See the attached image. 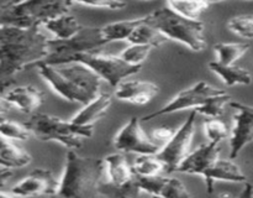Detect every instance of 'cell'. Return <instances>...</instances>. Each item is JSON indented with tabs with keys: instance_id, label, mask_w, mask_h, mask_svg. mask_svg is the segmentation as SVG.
<instances>
[{
	"instance_id": "obj_9",
	"label": "cell",
	"mask_w": 253,
	"mask_h": 198,
	"mask_svg": "<svg viewBox=\"0 0 253 198\" xmlns=\"http://www.w3.org/2000/svg\"><path fill=\"white\" fill-rule=\"evenodd\" d=\"M222 93H225V91L215 88V87L208 84L207 82L200 81L198 82L197 84H194L193 87H190V88L179 92L169 103L166 104V105L162 106L161 109H158L157 111H152V113L142 116L141 120H152V119L160 118V116L163 115H168V114L175 113V111L184 110V109H192V110H195V109L199 108L202 104H204L209 98L215 96H220V94Z\"/></svg>"
},
{
	"instance_id": "obj_2",
	"label": "cell",
	"mask_w": 253,
	"mask_h": 198,
	"mask_svg": "<svg viewBox=\"0 0 253 198\" xmlns=\"http://www.w3.org/2000/svg\"><path fill=\"white\" fill-rule=\"evenodd\" d=\"M103 180H105L103 158L83 157L74 150H69L56 196L61 198H94Z\"/></svg>"
},
{
	"instance_id": "obj_41",
	"label": "cell",
	"mask_w": 253,
	"mask_h": 198,
	"mask_svg": "<svg viewBox=\"0 0 253 198\" xmlns=\"http://www.w3.org/2000/svg\"><path fill=\"white\" fill-rule=\"evenodd\" d=\"M0 198H24V197H20V196L14 195L12 192L7 193V192H1V191H0Z\"/></svg>"
},
{
	"instance_id": "obj_13",
	"label": "cell",
	"mask_w": 253,
	"mask_h": 198,
	"mask_svg": "<svg viewBox=\"0 0 253 198\" xmlns=\"http://www.w3.org/2000/svg\"><path fill=\"white\" fill-rule=\"evenodd\" d=\"M59 180L54 177L51 170L35 168L30 175L12 187L14 195L24 198L39 197V196H56L58 192Z\"/></svg>"
},
{
	"instance_id": "obj_16",
	"label": "cell",
	"mask_w": 253,
	"mask_h": 198,
	"mask_svg": "<svg viewBox=\"0 0 253 198\" xmlns=\"http://www.w3.org/2000/svg\"><path fill=\"white\" fill-rule=\"evenodd\" d=\"M204 182L207 186L208 193L214 192V186L216 181H226V182H247V177L239 165L232 160H222L219 158L212 165V167L205 173Z\"/></svg>"
},
{
	"instance_id": "obj_36",
	"label": "cell",
	"mask_w": 253,
	"mask_h": 198,
	"mask_svg": "<svg viewBox=\"0 0 253 198\" xmlns=\"http://www.w3.org/2000/svg\"><path fill=\"white\" fill-rule=\"evenodd\" d=\"M72 6H86L95 7V9H106V10H121L126 6V2L119 1V0H100V1H71Z\"/></svg>"
},
{
	"instance_id": "obj_14",
	"label": "cell",
	"mask_w": 253,
	"mask_h": 198,
	"mask_svg": "<svg viewBox=\"0 0 253 198\" xmlns=\"http://www.w3.org/2000/svg\"><path fill=\"white\" fill-rule=\"evenodd\" d=\"M219 158V144H203L199 148H195L193 152L188 153L187 157H185L184 160L182 161V163L178 166L175 172L204 176Z\"/></svg>"
},
{
	"instance_id": "obj_42",
	"label": "cell",
	"mask_w": 253,
	"mask_h": 198,
	"mask_svg": "<svg viewBox=\"0 0 253 198\" xmlns=\"http://www.w3.org/2000/svg\"><path fill=\"white\" fill-rule=\"evenodd\" d=\"M150 198H165V197H162V196H151Z\"/></svg>"
},
{
	"instance_id": "obj_43",
	"label": "cell",
	"mask_w": 253,
	"mask_h": 198,
	"mask_svg": "<svg viewBox=\"0 0 253 198\" xmlns=\"http://www.w3.org/2000/svg\"><path fill=\"white\" fill-rule=\"evenodd\" d=\"M0 92H4V91H2V88H1V86H0Z\"/></svg>"
},
{
	"instance_id": "obj_17",
	"label": "cell",
	"mask_w": 253,
	"mask_h": 198,
	"mask_svg": "<svg viewBox=\"0 0 253 198\" xmlns=\"http://www.w3.org/2000/svg\"><path fill=\"white\" fill-rule=\"evenodd\" d=\"M5 98L22 113L34 114L43 104L44 94L34 86H21L7 92Z\"/></svg>"
},
{
	"instance_id": "obj_45",
	"label": "cell",
	"mask_w": 253,
	"mask_h": 198,
	"mask_svg": "<svg viewBox=\"0 0 253 198\" xmlns=\"http://www.w3.org/2000/svg\"><path fill=\"white\" fill-rule=\"evenodd\" d=\"M1 119H2V118H0V121H1Z\"/></svg>"
},
{
	"instance_id": "obj_3",
	"label": "cell",
	"mask_w": 253,
	"mask_h": 198,
	"mask_svg": "<svg viewBox=\"0 0 253 198\" xmlns=\"http://www.w3.org/2000/svg\"><path fill=\"white\" fill-rule=\"evenodd\" d=\"M71 1H7L0 5V26L34 29L43 26L49 20L69 14Z\"/></svg>"
},
{
	"instance_id": "obj_10",
	"label": "cell",
	"mask_w": 253,
	"mask_h": 198,
	"mask_svg": "<svg viewBox=\"0 0 253 198\" xmlns=\"http://www.w3.org/2000/svg\"><path fill=\"white\" fill-rule=\"evenodd\" d=\"M114 146L123 152H133L138 155H153L160 151L150 136L141 126V119L131 118L114 138Z\"/></svg>"
},
{
	"instance_id": "obj_44",
	"label": "cell",
	"mask_w": 253,
	"mask_h": 198,
	"mask_svg": "<svg viewBox=\"0 0 253 198\" xmlns=\"http://www.w3.org/2000/svg\"><path fill=\"white\" fill-rule=\"evenodd\" d=\"M52 198H61V197H52Z\"/></svg>"
},
{
	"instance_id": "obj_32",
	"label": "cell",
	"mask_w": 253,
	"mask_h": 198,
	"mask_svg": "<svg viewBox=\"0 0 253 198\" xmlns=\"http://www.w3.org/2000/svg\"><path fill=\"white\" fill-rule=\"evenodd\" d=\"M150 46H143V45H130L127 49L124 50L120 53L123 61L130 66L142 67V63L146 61L151 52Z\"/></svg>"
},
{
	"instance_id": "obj_39",
	"label": "cell",
	"mask_w": 253,
	"mask_h": 198,
	"mask_svg": "<svg viewBox=\"0 0 253 198\" xmlns=\"http://www.w3.org/2000/svg\"><path fill=\"white\" fill-rule=\"evenodd\" d=\"M237 198H253V185L250 182H245V187Z\"/></svg>"
},
{
	"instance_id": "obj_34",
	"label": "cell",
	"mask_w": 253,
	"mask_h": 198,
	"mask_svg": "<svg viewBox=\"0 0 253 198\" xmlns=\"http://www.w3.org/2000/svg\"><path fill=\"white\" fill-rule=\"evenodd\" d=\"M135 181L137 182L138 187L143 191L145 193L150 196H160L161 191H162L163 186H165L167 178L163 176H137L135 175Z\"/></svg>"
},
{
	"instance_id": "obj_38",
	"label": "cell",
	"mask_w": 253,
	"mask_h": 198,
	"mask_svg": "<svg viewBox=\"0 0 253 198\" xmlns=\"http://www.w3.org/2000/svg\"><path fill=\"white\" fill-rule=\"evenodd\" d=\"M12 176V171L9 170V168L5 167H0V187L5 185L7 182L10 177Z\"/></svg>"
},
{
	"instance_id": "obj_21",
	"label": "cell",
	"mask_w": 253,
	"mask_h": 198,
	"mask_svg": "<svg viewBox=\"0 0 253 198\" xmlns=\"http://www.w3.org/2000/svg\"><path fill=\"white\" fill-rule=\"evenodd\" d=\"M209 68L214 72L216 76L220 77L222 82L227 87H234L237 84L242 86H249L252 82V76L247 69L241 68L237 66H224L220 64L217 61L209 62Z\"/></svg>"
},
{
	"instance_id": "obj_26",
	"label": "cell",
	"mask_w": 253,
	"mask_h": 198,
	"mask_svg": "<svg viewBox=\"0 0 253 198\" xmlns=\"http://www.w3.org/2000/svg\"><path fill=\"white\" fill-rule=\"evenodd\" d=\"M251 45L249 42H234L225 44L219 42L214 46L215 53L217 56V62L224 66H234L237 59L241 58L250 50Z\"/></svg>"
},
{
	"instance_id": "obj_33",
	"label": "cell",
	"mask_w": 253,
	"mask_h": 198,
	"mask_svg": "<svg viewBox=\"0 0 253 198\" xmlns=\"http://www.w3.org/2000/svg\"><path fill=\"white\" fill-rule=\"evenodd\" d=\"M229 29L237 36L246 40H253V16L252 15H240L232 17L227 24Z\"/></svg>"
},
{
	"instance_id": "obj_23",
	"label": "cell",
	"mask_w": 253,
	"mask_h": 198,
	"mask_svg": "<svg viewBox=\"0 0 253 198\" xmlns=\"http://www.w3.org/2000/svg\"><path fill=\"white\" fill-rule=\"evenodd\" d=\"M127 41L131 45H143V46H150L151 49H153V47L162 46L168 40L148 22L147 15H146L142 24L136 27V30L131 34Z\"/></svg>"
},
{
	"instance_id": "obj_37",
	"label": "cell",
	"mask_w": 253,
	"mask_h": 198,
	"mask_svg": "<svg viewBox=\"0 0 253 198\" xmlns=\"http://www.w3.org/2000/svg\"><path fill=\"white\" fill-rule=\"evenodd\" d=\"M174 133L175 131L170 128H156L153 129L152 133H151L150 139L156 144V145L162 148L166 143H168V141L172 139Z\"/></svg>"
},
{
	"instance_id": "obj_7",
	"label": "cell",
	"mask_w": 253,
	"mask_h": 198,
	"mask_svg": "<svg viewBox=\"0 0 253 198\" xmlns=\"http://www.w3.org/2000/svg\"><path fill=\"white\" fill-rule=\"evenodd\" d=\"M76 62L85 64L90 68L100 79L108 82L111 87H118L123 79L133 76L142 67L130 66L121 59L120 56L113 54H103L99 52H88V53L79 54Z\"/></svg>"
},
{
	"instance_id": "obj_40",
	"label": "cell",
	"mask_w": 253,
	"mask_h": 198,
	"mask_svg": "<svg viewBox=\"0 0 253 198\" xmlns=\"http://www.w3.org/2000/svg\"><path fill=\"white\" fill-rule=\"evenodd\" d=\"M12 108H14V106L7 101V99L5 98V97H0V115H1V114L9 113Z\"/></svg>"
},
{
	"instance_id": "obj_35",
	"label": "cell",
	"mask_w": 253,
	"mask_h": 198,
	"mask_svg": "<svg viewBox=\"0 0 253 198\" xmlns=\"http://www.w3.org/2000/svg\"><path fill=\"white\" fill-rule=\"evenodd\" d=\"M160 196L165 198H190L189 191L178 178H167Z\"/></svg>"
},
{
	"instance_id": "obj_20",
	"label": "cell",
	"mask_w": 253,
	"mask_h": 198,
	"mask_svg": "<svg viewBox=\"0 0 253 198\" xmlns=\"http://www.w3.org/2000/svg\"><path fill=\"white\" fill-rule=\"evenodd\" d=\"M31 160V155L21 146L0 136V167L9 170L24 167L29 165Z\"/></svg>"
},
{
	"instance_id": "obj_24",
	"label": "cell",
	"mask_w": 253,
	"mask_h": 198,
	"mask_svg": "<svg viewBox=\"0 0 253 198\" xmlns=\"http://www.w3.org/2000/svg\"><path fill=\"white\" fill-rule=\"evenodd\" d=\"M43 27L53 34L57 40H68L81 30L82 25L73 15L66 14L49 20L43 25Z\"/></svg>"
},
{
	"instance_id": "obj_4",
	"label": "cell",
	"mask_w": 253,
	"mask_h": 198,
	"mask_svg": "<svg viewBox=\"0 0 253 198\" xmlns=\"http://www.w3.org/2000/svg\"><path fill=\"white\" fill-rule=\"evenodd\" d=\"M147 20L169 41H177L200 52L207 47L204 24L200 20H189L170 10L167 5L147 15Z\"/></svg>"
},
{
	"instance_id": "obj_30",
	"label": "cell",
	"mask_w": 253,
	"mask_h": 198,
	"mask_svg": "<svg viewBox=\"0 0 253 198\" xmlns=\"http://www.w3.org/2000/svg\"><path fill=\"white\" fill-rule=\"evenodd\" d=\"M0 136L11 141H25L31 138V133L25 124L16 123L14 120H6L2 118L0 121Z\"/></svg>"
},
{
	"instance_id": "obj_27",
	"label": "cell",
	"mask_w": 253,
	"mask_h": 198,
	"mask_svg": "<svg viewBox=\"0 0 253 198\" xmlns=\"http://www.w3.org/2000/svg\"><path fill=\"white\" fill-rule=\"evenodd\" d=\"M132 170L137 176H158L162 172H166L165 163L157 157L156 153L153 155H138L132 165Z\"/></svg>"
},
{
	"instance_id": "obj_11",
	"label": "cell",
	"mask_w": 253,
	"mask_h": 198,
	"mask_svg": "<svg viewBox=\"0 0 253 198\" xmlns=\"http://www.w3.org/2000/svg\"><path fill=\"white\" fill-rule=\"evenodd\" d=\"M229 105L236 110L234 115V128L230 135V160H234L245 146L253 141V106L232 100Z\"/></svg>"
},
{
	"instance_id": "obj_31",
	"label": "cell",
	"mask_w": 253,
	"mask_h": 198,
	"mask_svg": "<svg viewBox=\"0 0 253 198\" xmlns=\"http://www.w3.org/2000/svg\"><path fill=\"white\" fill-rule=\"evenodd\" d=\"M204 133L209 143L219 144L230 135L226 124L219 118H208L204 121Z\"/></svg>"
},
{
	"instance_id": "obj_1",
	"label": "cell",
	"mask_w": 253,
	"mask_h": 198,
	"mask_svg": "<svg viewBox=\"0 0 253 198\" xmlns=\"http://www.w3.org/2000/svg\"><path fill=\"white\" fill-rule=\"evenodd\" d=\"M47 39L40 27L16 29L0 26V86L2 91L15 83L20 72L36 68L47 54Z\"/></svg>"
},
{
	"instance_id": "obj_25",
	"label": "cell",
	"mask_w": 253,
	"mask_h": 198,
	"mask_svg": "<svg viewBox=\"0 0 253 198\" xmlns=\"http://www.w3.org/2000/svg\"><path fill=\"white\" fill-rule=\"evenodd\" d=\"M145 16L138 17V19H131V20H123V21L111 22V24L101 26V32H103L104 37L108 42L111 41H123V40H127L131 36L136 27L140 24H142Z\"/></svg>"
},
{
	"instance_id": "obj_12",
	"label": "cell",
	"mask_w": 253,
	"mask_h": 198,
	"mask_svg": "<svg viewBox=\"0 0 253 198\" xmlns=\"http://www.w3.org/2000/svg\"><path fill=\"white\" fill-rule=\"evenodd\" d=\"M36 68L39 71L40 76L51 87L52 91L63 99H66V100L72 101V103H81L85 105V104H88L89 101L94 99L88 93L82 91L78 86H76V83L71 78H68L66 74L62 73L57 67L37 64Z\"/></svg>"
},
{
	"instance_id": "obj_5",
	"label": "cell",
	"mask_w": 253,
	"mask_h": 198,
	"mask_svg": "<svg viewBox=\"0 0 253 198\" xmlns=\"http://www.w3.org/2000/svg\"><path fill=\"white\" fill-rule=\"evenodd\" d=\"M109 44L101 32V27L82 26L81 30L68 40L47 41V54L41 63L46 66H62L76 62L79 54L95 52L104 45Z\"/></svg>"
},
{
	"instance_id": "obj_15",
	"label": "cell",
	"mask_w": 253,
	"mask_h": 198,
	"mask_svg": "<svg viewBox=\"0 0 253 198\" xmlns=\"http://www.w3.org/2000/svg\"><path fill=\"white\" fill-rule=\"evenodd\" d=\"M160 93V87L147 81H126L116 87L115 96L120 100L143 105Z\"/></svg>"
},
{
	"instance_id": "obj_18",
	"label": "cell",
	"mask_w": 253,
	"mask_h": 198,
	"mask_svg": "<svg viewBox=\"0 0 253 198\" xmlns=\"http://www.w3.org/2000/svg\"><path fill=\"white\" fill-rule=\"evenodd\" d=\"M113 103V97L109 93H99L93 100L84 105L76 115L72 118V123L79 126H94L100 120Z\"/></svg>"
},
{
	"instance_id": "obj_19",
	"label": "cell",
	"mask_w": 253,
	"mask_h": 198,
	"mask_svg": "<svg viewBox=\"0 0 253 198\" xmlns=\"http://www.w3.org/2000/svg\"><path fill=\"white\" fill-rule=\"evenodd\" d=\"M105 167V180L113 185L120 186L133 178L135 172L124 153H111L103 158Z\"/></svg>"
},
{
	"instance_id": "obj_8",
	"label": "cell",
	"mask_w": 253,
	"mask_h": 198,
	"mask_svg": "<svg viewBox=\"0 0 253 198\" xmlns=\"http://www.w3.org/2000/svg\"><path fill=\"white\" fill-rule=\"evenodd\" d=\"M195 118H197V113L192 110L182 126L175 131L172 139L166 143L156 153L157 157L165 163L166 172H175L178 166L189 153L193 136L195 134Z\"/></svg>"
},
{
	"instance_id": "obj_6",
	"label": "cell",
	"mask_w": 253,
	"mask_h": 198,
	"mask_svg": "<svg viewBox=\"0 0 253 198\" xmlns=\"http://www.w3.org/2000/svg\"><path fill=\"white\" fill-rule=\"evenodd\" d=\"M31 135L42 141H57L69 150L82 146V138H90L94 126H79L72 121L63 120L44 113L31 114L25 123Z\"/></svg>"
},
{
	"instance_id": "obj_29",
	"label": "cell",
	"mask_w": 253,
	"mask_h": 198,
	"mask_svg": "<svg viewBox=\"0 0 253 198\" xmlns=\"http://www.w3.org/2000/svg\"><path fill=\"white\" fill-rule=\"evenodd\" d=\"M230 101H231V97L225 92V93L220 94V96L209 98L204 104H202L199 108H197L193 111L208 116V118H220L225 113V106Z\"/></svg>"
},
{
	"instance_id": "obj_22",
	"label": "cell",
	"mask_w": 253,
	"mask_h": 198,
	"mask_svg": "<svg viewBox=\"0 0 253 198\" xmlns=\"http://www.w3.org/2000/svg\"><path fill=\"white\" fill-rule=\"evenodd\" d=\"M98 195L106 198H147V193L138 187L135 177L124 185L116 186L103 180L98 187Z\"/></svg>"
},
{
	"instance_id": "obj_28",
	"label": "cell",
	"mask_w": 253,
	"mask_h": 198,
	"mask_svg": "<svg viewBox=\"0 0 253 198\" xmlns=\"http://www.w3.org/2000/svg\"><path fill=\"white\" fill-rule=\"evenodd\" d=\"M211 4L210 1H168L166 5L185 19L199 20L200 15L207 11Z\"/></svg>"
}]
</instances>
